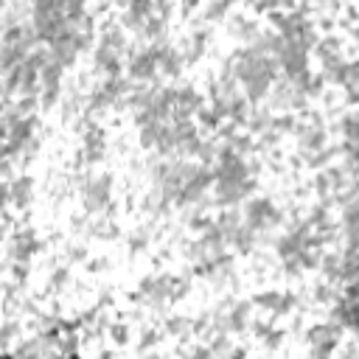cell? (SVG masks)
<instances>
[{"mask_svg": "<svg viewBox=\"0 0 359 359\" xmlns=\"http://www.w3.org/2000/svg\"><path fill=\"white\" fill-rule=\"evenodd\" d=\"M294 149H297V157L306 168H323L328 163H334L337 157V146L328 143V126L323 123V118H306V121H297L294 126Z\"/></svg>", "mask_w": 359, "mask_h": 359, "instance_id": "6da1fadb", "label": "cell"}, {"mask_svg": "<svg viewBox=\"0 0 359 359\" xmlns=\"http://www.w3.org/2000/svg\"><path fill=\"white\" fill-rule=\"evenodd\" d=\"M129 84H132V79H123V73H121V76H101V81H95V84L87 90L84 118L98 121V118L107 115V112L123 109V98H126Z\"/></svg>", "mask_w": 359, "mask_h": 359, "instance_id": "7a4b0ae2", "label": "cell"}, {"mask_svg": "<svg viewBox=\"0 0 359 359\" xmlns=\"http://www.w3.org/2000/svg\"><path fill=\"white\" fill-rule=\"evenodd\" d=\"M174 272H149L137 280V286L132 289V303H140L143 309L154 311V314H165L168 306H174Z\"/></svg>", "mask_w": 359, "mask_h": 359, "instance_id": "3957f363", "label": "cell"}, {"mask_svg": "<svg viewBox=\"0 0 359 359\" xmlns=\"http://www.w3.org/2000/svg\"><path fill=\"white\" fill-rule=\"evenodd\" d=\"M112 196H115V177L109 171H95L93 165L87 171H81L79 177V199L84 213L90 216H101L112 208Z\"/></svg>", "mask_w": 359, "mask_h": 359, "instance_id": "277c9868", "label": "cell"}, {"mask_svg": "<svg viewBox=\"0 0 359 359\" xmlns=\"http://www.w3.org/2000/svg\"><path fill=\"white\" fill-rule=\"evenodd\" d=\"M269 22L275 25V31L280 34V39L286 42H297V45H306L309 50L314 48L320 31H317V22L311 20V14L306 8H278L272 14H266Z\"/></svg>", "mask_w": 359, "mask_h": 359, "instance_id": "5b68a950", "label": "cell"}, {"mask_svg": "<svg viewBox=\"0 0 359 359\" xmlns=\"http://www.w3.org/2000/svg\"><path fill=\"white\" fill-rule=\"evenodd\" d=\"M241 222L247 227H252L258 236H266V233H272L275 227L283 224V208L266 194H250L244 199Z\"/></svg>", "mask_w": 359, "mask_h": 359, "instance_id": "8992f818", "label": "cell"}, {"mask_svg": "<svg viewBox=\"0 0 359 359\" xmlns=\"http://www.w3.org/2000/svg\"><path fill=\"white\" fill-rule=\"evenodd\" d=\"M28 17H31L28 25L34 28V34H36L39 42H50L67 25V20H65V14H62V8H59L56 0H31Z\"/></svg>", "mask_w": 359, "mask_h": 359, "instance_id": "52a82bcc", "label": "cell"}, {"mask_svg": "<svg viewBox=\"0 0 359 359\" xmlns=\"http://www.w3.org/2000/svg\"><path fill=\"white\" fill-rule=\"evenodd\" d=\"M213 188V168L208 163H194L182 191L174 199V208H205L208 205V194Z\"/></svg>", "mask_w": 359, "mask_h": 359, "instance_id": "ba28073f", "label": "cell"}, {"mask_svg": "<svg viewBox=\"0 0 359 359\" xmlns=\"http://www.w3.org/2000/svg\"><path fill=\"white\" fill-rule=\"evenodd\" d=\"M255 311H261L269 320H280V317H292L300 309V297L292 289H261L252 297Z\"/></svg>", "mask_w": 359, "mask_h": 359, "instance_id": "9c48e42d", "label": "cell"}, {"mask_svg": "<svg viewBox=\"0 0 359 359\" xmlns=\"http://www.w3.org/2000/svg\"><path fill=\"white\" fill-rule=\"evenodd\" d=\"M62 93H65V67L48 56V62L39 67V90H36L39 109L50 112L53 107H59Z\"/></svg>", "mask_w": 359, "mask_h": 359, "instance_id": "30bf717a", "label": "cell"}, {"mask_svg": "<svg viewBox=\"0 0 359 359\" xmlns=\"http://www.w3.org/2000/svg\"><path fill=\"white\" fill-rule=\"evenodd\" d=\"M42 250H45V241L34 227H17L6 238V258L11 264H31Z\"/></svg>", "mask_w": 359, "mask_h": 359, "instance_id": "8fae6325", "label": "cell"}, {"mask_svg": "<svg viewBox=\"0 0 359 359\" xmlns=\"http://www.w3.org/2000/svg\"><path fill=\"white\" fill-rule=\"evenodd\" d=\"M303 339H306V348H309V353H311V356L325 359V356H334V353L339 351L342 331H339L334 323L323 320V323L309 325V328H306V334H303Z\"/></svg>", "mask_w": 359, "mask_h": 359, "instance_id": "7c38bea8", "label": "cell"}, {"mask_svg": "<svg viewBox=\"0 0 359 359\" xmlns=\"http://www.w3.org/2000/svg\"><path fill=\"white\" fill-rule=\"evenodd\" d=\"M107 151H109V137H107L104 126H101L98 121H93V118H84L81 151H79L81 163H84V165H95V163H101V160L107 157Z\"/></svg>", "mask_w": 359, "mask_h": 359, "instance_id": "4fadbf2b", "label": "cell"}, {"mask_svg": "<svg viewBox=\"0 0 359 359\" xmlns=\"http://www.w3.org/2000/svg\"><path fill=\"white\" fill-rule=\"evenodd\" d=\"M123 67H126L132 81H154L157 79V56H154V50L149 45L129 48Z\"/></svg>", "mask_w": 359, "mask_h": 359, "instance_id": "5bb4252c", "label": "cell"}, {"mask_svg": "<svg viewBox=\"0 0 359 359\" xmlns=\"http://www.w3.org/2000/svg\"><path fill=\"white\" fill-rule=\"evenodd\" d=\"M149 48H151V50H154V56H157V73H163L165 79H180V76H182L185 59H182L180 48L168 42V36L151 39V42H149Z\"/></svg>", "mask_w": 359, "mask_h": 359, "instance_id": "9a60e30c", "label": "cell"}, {"mask_svg": "<svg viewBox=\"0 0 359 359\" xmlns=\"http://www.w3.org/2000/svg\"><path fill=\"white\" fill-rule=\"evenodd\" d=\"M202 104H205V95L196 84H191V81L174 84V112H171V118H194Z\"/></svg>", "mask_w": 359, "mask_h": 359, "instance_id": "2e32d148", "label": "cell"}, {"mask_svg": "<svg viewBox=\"0 0 359 359\" xmlns=\"http://www.w3.org/2000/svg\"><path fill=\"white\" fill-rule=\"evenodd\" d=\"M154 11H157V8H154V0H123V6H121V25H123L126 31H137V34H140L143 22H146Z\"/></svg>", "mask_w": 359, "mask_h": 359, "instance_id": "e0dca14e", "label": "cell"}, {"mask_svg": "<svg viewBox=\"0 0 359 359\" xmlns=\"http://www.w3.org/2000/svg\"><path fill=\"white\" fill-rule=\"evenodd\" d=\"M8 188H11V208L14 210H28L36 199V182L31 174H14L8 180Z\"/></svg>", "mask_w": 359, "mask_h": 359, "instance_id": "ac0fdd59", "label": "cell"}, {"mask_svg": "<svg viewBox=\"0 0 359 359\" xmlns=\"http://www.w3.org/2000/svg\"><path fill=\"white\" fill-rule=\"evenodd\" d=\"M208 45H210V31H208V28H194L188 36H182V42H180L177 48H180L185 65H196V62L205 56Z\"/></svg>", "mask_w": 359, "mask_h": 359, "instance_id": "d6986e66", "label": "cell"}, {"mask_svg": "<svg viewBox=\"0 0 359 359\" xmlns=\"http://www.w3.org/2000/svg\"><path fill=\"white\" fill-rule=\"evenodd\" d=\"M224 31H227V36H230V39H236V42L247 45V42H250L261 28H258V22H255L252 17L230 11V14L224 17Z\"/></svg>", "mask_w": 359, "mask_h": 359, "instance_id": "ffe728a7", "label": "cell"}, {"mask_svg": "<svg viewBox=\"0 0 359 359\" xmlns=\"http://www.w3.org/2000/svg\"><path fill=\"white\" fill-rule=\"evenodd\" d=\"M93 45H101L107 50H115V53H126L129 50V36H126V28L121 22H107L101 25V31L95 34V42Z\"/></svg>", "mask_w": 359, "mask_h": 359, "instance_id": "44dd1931", "label": "cell"}, {"mask_svg": "<svg viewBox=\"0 0 359 359\" xmlns=\"http://www.w3.org/2000/svg\"><path fill=\"white\" fill-rule=\"evenodd\" d=\"M84 101H87V90H81L79 84H67V90L62 93V101H59L65 123L84 115Z\"/></svg>", "mask_w": 359, "mask_h": 359, "instance_id": "7402d4cb", "label": "cell"}, {"mask_svg": "<svg viewBox=\"0 0 359 359\" xmlns=\"http://www.w3.org/2000/svg\"><path fill=\"white\" fill-rule=\"evenodd\" d=\"M73 283V272H70V264L67 261H53L50 269L45 272V289L48 294H62L67 292Z\"/></svg>", "mask_w": 359, "mask_h": 359, "instance_id": "603a6c76", "label": "cell"}, {"mask_svg": "<svg viewBox=\"0 0 359 359\" xmlns=\"http://www.w3.org/2000/svg\"><path fill=\"white\" fill-rule=\"evenodd\" d=\"M93 67L101 76H121L123 73V56L115 50H107L101 45H93Z\"/></svg>", "mask_w": 359, "mask_h": 359, "instance_id": "cb8c5ba5", "label": "cell"}, {"mask_svg": "<svg viewBox=\"0 0 359 359\" xmlns=\"http://www.w3.org/2000/svg\"><path fill=\"white\" fill-rule=\"evenodd\" d=\"M163 334L174 337V339H191V337H196V323L188 314H165Z\"/></svg>", "mask_w": 359, "mask_h": 359, "instance_id": "d4e9b609", "label": "cell"}, {"mask_svg": "<svg viewBox=\"0 0 359 359\" xmlns=\"http://www.w3.org/2000/svg\"><path fill=\"white\" fill-rule=\"evenodd\" d=\"M258 241H261V236H258L252 227H247V224L241 222V224L236 227V233L227 238V247H233L236 255H252L255 247H258Z\"/></svg>", "mask_w": 359, "mask_h": 359, "instance_id": "484cf974", "label": "cell"}, {"mask_svg": "<svg viewBox=\"0 0 359 359\" xmlns=\"http://www.w3.org/2000/svg\"><path fill=\"white\" fill-rule=\"evenodd\" d=\"M22 334V320L17 314H8V317H0V353L11 351L14 342L20 339Z\"/></svg>", "mask_w": 359, "mask_h": 359, "instance_id": "4316f807", "label": "cell"}, {"mask_svg": "<svg viewBox=\"0 0 359 359\" xmlns=\"http://www.w3.org/2000/svg\"><path fill=\"white\" fill-rule=\"evenodd\" d=\"M230 11H233L230 0H202V6H199V17H202V22H208V25L224 22V17H227Z\"/></svg>", "mask_w": 359, "mask_h": 359, "instance_id": "83f0119b", "label": "cell"}, {"mask_svg": "<svg viewBox=\"0 0 359 359\" xmlns=\"http://www.w3.org/2000/svg\"><path fill=\"white\" fill-rule=\"evenodd\" d=\"M151 241H154V233H151V227H146V224H140V227H135V230H129V236H126V247H129V252H146L149 247H151Z\"/></svg>", "mask_w": 359, "mask_h": 359, "instance_id": "f1b7e54d", "label": "cell"}, {"mask_svg": "<svg viewBox=\"0 0 359 359\" xmlns=\"http://www.w3.org/2000/svg\"><path fill=\"white\" fill-rule=\"evenodd\" d=\"M196 126H199V132H219V126L224 123L222 121V115L213 109V104H202L199 109H196Z\"/></svg>", "mask_w": 359, "mask_h": 359, "instance_id": "f546056e", "label": "cell"}, {"mask_svg": "<svg viewBox=\"0 0 359 359\" xmlns=\"http://www.w3.org/2000/svg\"><path fill=\"white\" fill-rule=\"evenodd\" d=\"M337 135H339V143H356V115L348 109L337 118Z\"/></svg>", "mask_w": 359, "mask_h": 359, "instance_id": "4dcf8cb0", "label": "cell"}, {"mask_svg": "<svg viewBox=\"0 0 359 359\" xmlns=\"http://www.w3.org/2000/svg\"><path fill=\"white\" fill-rule=\"evenodd\" d=\"M56 3H59V8H62L67 22H76V20L90 14V0H56Z\"/></svg>", "mask_w": 359, "mask_h": 359, "instance_id": "1f68e13d", "label": "cell"}, {"mask_svg": "<svg viewBox=\"0 0 359 359\" xmlns=\"http://www.w3.org/2000/svg\"><path fill=\"white\" fill-rule=\"evenodd\" d=\"M160 328L157 325H146L143 331H140V337H137V353H149L151 348H157V342H160Z\"/></svg>", "mask_w": 359, "mask_h": 359, "instance_id": "d6a6232c", "label": "cell"}, {"mask_svg": "<svg viewBox=\"0 0 359 359\" xmlns=\"http://www.w3.org/2000/svg\"><path fill=\"white\" fill-rule=\"evenodd\" d=\"M104 334H107V337H109L115 345H123V342L129 339V334H132V331H129V323H121V320H109V323L104 325Z\"/></svg>", "mask_w": 359, "mask_h": 359, "instance_id": "836d02e7", "label": "cell"}, {"mask_svg": "<svg viewBox=\"0 0 359 359\" xmlns=\"http://www.w3.org/2000/svg\"><path fill=\"white\" fill-rule=\"evenodd\" d=\"M87 258H90V252H87L84 244H65L62 261H67L70 266H76V264H87Z\"/></svg>", "mask_w": 359, "mask_h": 359, "instance_id": "e575fe53", "label": "cell"}, {"mask_svg": "<svg viewBox=\"0 0 359 359\" xmlns=\"http://www.w3.org/2000/svg\"><path fill=\"white\" fill-rule=\"evenodd\" d=\"M87 269L90 272H104V269H109V258L107 255H90L87 258Z\"/></svg>", "mask_w": 359, "mask_h": 359, "instance_id": "d590c367", "label": "cell"}, {"mask_svg": "<svg viewBox=\"0 0 359 359\" xmlns=\"http://www.w3.org/2000/svg\"><path fill=\"white\" fill-rule=\"evenodd\" d=\"M11 208V188L8 180H0V213H6Z\"/></svg>", "mask_w": 359, "mask_h": 359, "instance_id": "8d00e7d4", "label": "cell"}, {"mask_svg": "<svg viewBox=\"0 0 359 359\" xmlns=\"http://www.w3.org/2000/svg\"><path fill=\"white\" fill-rule=\"evenodd\" d=\"M314 6L323 8V11H337L339 8V0H314Z\"/></svg>", "mask_w": 359, "mask_h": 359, "instance_id": "74e56055", "label": "cell"}, {"mask_svg": "<svg viewBox=\"0 0 359 359\" xmlns=\"http://www.w3.org/2000/svg\"><path fill=\"white\" fill-rule=\"evenodd\" d=\"M180 6H182V11H196L202 6V0H180Z\"/></svg>", "mask_w": 359, "mask_h": 359, "instance_id": "f35d334b", "label": "cell"}, {"mask_svg": "<svg viewBox=\"0 0 359 359\" xmlns=\"http://www.w3.org/2000/svg\"><path fill=\"white\" fill-rule=\"evenodd\" d=\"M6 160H14V157L8 154V146H6V140H0V163H6Z\"/></svg>", "mask_w": 359, "mask_h": 359, "instance_id": "ab89813d", "label": "cell"}, {"mask_svg": "<svg viewBox=\"0 0 359 359\" xmlns=\"http://www.w3.org/2000/svg\"><path fill=\"white\" fill-rule=\"evenodd\" d=\"M3 230H6V213H0V236H3Z\"/></svg>", "mask_w": 359, "mask_h": 359, "instance_id": "60d3db41", "label": "cell"}, {"mask_svg": "<svg viewBox=\"0 0 359 359\" xmlns=\"http://www.w3.org/2000/svg\"><path fill=\"white\" fill-rule=\"evenodd\" d=\"M6 3H8V0H0V14H3V8H6Z\"/></svg>", "mask_w": 359, "mask_h": 359, "instance_id": "b9f144b4", "label": "cell"}]
</instances>
